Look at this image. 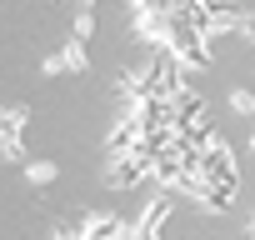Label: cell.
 Here are the masks:
<instances>
[{
    "label": "cell",
    "instance_id": "2",
    "mask_svg": "<svg viewBox=\"0 0 255 240\" xmlns=\"http://www.w3.org/2000/svg\"><path fill=\"white\" fill-rule=\"evenodd\" d=\"M250 150H255V135H250Z\"/></svg>",
    "mask_w": 255,
    "mask_h": 240
},
{
    "label": "cell",
    "instance_id": "1",
    "mask_svg": "<svg viewBox=\"0 0 255 240\" xmlns=\"http://www.w3.org/2000/svg\"><path fill=\"white\" fill-rule=\"evenodd\" d=\"M230 105H235L240 115H255V95H250V90H230Z\"/></svg>",
    "mask_w": 255,
    "mask_h": 240
}]
</instances>
